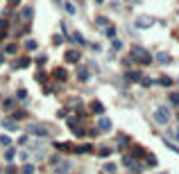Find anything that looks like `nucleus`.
Instances as JSON below:
<instances>
[{"instance_id": "5701e85b", "label": "nucleus", "mask_w": 179, "mask_h": 174, "mask_svg": "<svg viewBox=\"0 0 179 174\" xmlns=\"http://www.w3.org/2000/svg\"><path fill=\"white\" fill-rule=\"evenodd\" d=\"M170 102L172 104H179V93H170Z\"/></svg>"}, {"instance_id": "20e7f679", "label": "nucleus", "mask_w": 179, "mask_h": 174, "mask_svg": "<svg viewBox=\"0 0 179 174\" xmlns=\"http://www.w3.org/2000/svg\"><path fill=\"white\" fill-rule=\"evenodd\" d=\"M152 25H154V18L152 16H141V18H136V27H141V30L152 27Z\"/></svg>"}, {"instance_id": "0eeeda50", "label": "nucleus", "mask_w": 179, "mask_h": 174, "mask_svg": "<svg viewBox=\"0 0 179 174\" xmlns=\"http://www.w3.org/2000/svg\"><path fill=\"white\" fill-rule=\"evenodd\" d=\"M3 127H5L7 131H16V129H18V124H16V120H5V122H3Z\"/></svg>"}, {"instance_id": "7ed1b4c3", "label": "nucleus", "mask_w": 179, "mask_h": 174, "mask_svg": "<svg viewBox=\"0 0 179 174\" xmlns=\"http://www.w3.org/2000/svg\"><path fill=\"white\" fill-rule=\"evenodd\" d=\"M27 131H30L32 136H39V138H45V136L50 133L48 129L43 127V124H30V127H27Z\"/></svg>"}, {"instance_id": "4468645a", "label": "nucleus", "mask_w": 179, "mask_h": 174, "mask_svg": "<svg viewBox=\"0 0 179 174\" xmlns=\"http://www.w3.org/2000/svg\"><path fill=\"white\" fill-rule=\"evenodd\" d=\"M21 174H34V165H30V163H27V165H23Z\"/></svg>"}, {"instance_id": "e433bc0d", "label": "nucleus", "mask_w": 179, "mask_h": 174, "mask_svg": "<svg viewBox=\"0 0 179 174\" xmlns=\"http://www.w3.org/2000/svg\"><path fill=\"white\" fill-rule=\"evenodd\" d=\"M95 2H105V0H95Z\"/></svg>"}, {"instance_id": "f03ea898", "label": "nucleus", "mask_w": 179, "mask_h": 174, "mask_svg": "<svg viewBox=\"0 0 179 174\" xmlns=\"http://www.w3.org/2000/svg\"><path fill=\"white\" fill-rule=\"evenodd\" d=\"M131 57H134L136 61H141L143 66H147V63H152V57H150L143 47H134V50H131Z\"/></svg>"}, {"instance_id": "39448f33", "label": "nucleus", "mask_w": 179, "mask_h": 174, "mask_svg": "<svg viewBox=\"0 0 179 174\" xmlns=\"http://www.w3.org/2000/svg\"><path fill=\"white\" fill-rule=\"evenodd\" d=\"M98 129L100 131H111V120L109 118H100L98 120Z\"/></svg>"}, {"instance_id": "cd10ccee", "label": "nucleus", "mask_w": 179, "mask_h": 174, "mask_svg": "<svg viewBox=\"0 0 179 174\" xmlns=\"http://www.w3.org/2000/svg\"><path fill=\"white\" fill-rule=\"evenodd\" d=\"M3 106H5V111H12V106H14V102H12V100H7V102H5Z\"/></svg>"}, {"instance_id": "423d86ee", "label": "nucleus", "mask_w": 179, "mask_h": 174, "mask_svg": "<svg viewBox=\"0 0 179 174\" xmlns=\"http://www.w3.org/2000/svg\"><path fill=\"white\" fill-rule=\"evenodd\" d=\"M66 61H68V63H77L79 61V52L77 50H68V52H66Z\"/></svg>"}, {"instance_id": "9b49d317", "label": "nucleus", "mask_w": 179, "mask_h": 174, "mask_svg": "<svg viewBox=\"0 0 179 174\" xmlns=\"http://www.w3.org/2000/svg\"><path fill=\"white\" fill-rule=\"evenodd\" d=\"M75 152L77 154H86V152H91V145H79V147H75Z\"/></svg>"}, {"instance_id": "c9c22d12", "label": "nucleus", "mask_w": 179, "mask_h": 174, "mask_svg": "<svg viewBox=\"0 0 179 174\" xmlns=\"http://www.w3.org/2000/svg\"><path fill=\"white\" fill-rule=\"evenodd\" d=\"M177 138H179V127H177Z\"/></svg>"}, {"instance_id": "2eb2a0df", "label": "nucleus", "mask_w": 179, "mask_h": 174, "mask_svg": "<svg viewBox=\"0 0 179 174\" xmlns=\"http://www.w3.org/2000/svg\"><path fill=\"white\" fill-rule=\"evenodd\" d=\"M32 14H34V12H32V7H25V9H23V18H25V21H30Z\"/></svg>"}, {"instance_id": "f704fd0d", "label": "nucleus", "mask_w": 179, "mask_h": 174, "mask_svg": "<svg viewBox=\"0 0 179 174\" xmlns=\"http://www.w3.org/2000/svg\"><path fill=\"white\" fill-rule=\"evenodd\" d=\"M3 61H5V57H3V54H0V63H3Z\"/></svg>"}, {"instance_id": "6ab92c4d", "label": "nucleus", "mask_w": 179, "mask_h": 174, "mask_svg": "<svg viewBox=\"0 0 179 174\" xmlns=\"http://www.w3.org/2000/svg\"><path fill=\"white\" fill-rule=\"evenodd\" d=\"M54 77H57V79H66V70L64 68H57V70H54Z\"/></svg>"}, {"instance_id": "412c9836", "label": "nucleus", "mask_w": 179, "mask_h": 174, "mask_svg": "<svg viewBox=\"0 0 179 174\" xmlns=\"http://www.w3.org/2000/svg\"><path fill=\"white\" fill-rule=\"evenodd\" d=\"M5 52H7V54H14V52H16V45H14V43H9V45L5 47Z\"/></svg>"}, {"instance_id": "f257e3e1", "label": "nucleus", "mask_w": 179, "mask_h": 174, "mask_svg": "<svg viewBox=\"0 0 179 174\" xmlns=\"http://www.w3.org/2000/svg\"><path fill=\"white\" fill-rule=\"evenodd\" d=\"M154 120L159 124H168L170 122V109H168V106H159V109L154 111Z\"/></svg>"}, {"instance_id": "4c0bfd02", "label": "nucleus", "mask_w": 179, "mask_h": 174, "mask_svg": "<svg viewBox=\"0 0 179 174\" xmlns=\"http://www.w3.org/2000/svg\"><path fill=\"white\" fill-rule=\"evenodd\" d=\"M129 2H138V0H129Z\"/></svg>"}, {"instance_id": "4be33fe9", "label": "nucleus", "mask_w": 179, "mask_h": 174, "mask_svg": "<svg viewBox=\"0 0 179 174\" xmlns=\"http://www.w3.org/2000/svg\"><path fill=\"white\" fill-rule=\"evenodd\" d=\"M25 47L27 50H36V41H25Z\"/></svg>"}, {"instance_id": "b1692460", "label": "nucleus", "mask_w": 179, "mask_h": 174, "mask_svg": "<svg viewBox=\"0 0 179 174\" xmlns=\"http://www.w3.org/2000/svg\"><path fill=\"white\" fill-rule=\"evenodd\" d=\"M16 156V149H7V161H14Z\"/></svg>"}, {"instance_id": "6e6552de", "label": "nucleus", "mask_w": 179, "mask_h": 174, "mask_svg": "<svg viewBox=\"0 0 179 174\" xmlns=\"http://www.w3.org/2000/svg\"><path fill=\"white\" fill-rule=\"evenodd\" d=\"M77 77H79V79H82V82H86V79H89V77H91V72H89L86 68H79V70H77Z\"/></svg>"}, {"instance_id": "58836bf2", "label": "nucleus", "mask_w": 179, "mask_h": 174, "mask_svg": "<svg viewBox=\"0 0 179 174\" xmlns=\"http://www.w3.org/2000/svg\"><path fill=\"white\" fill-rule=\"evenodd\" d=\"M54 2H59V0H54Z\"/></svg>"}, {"instance_id": "c85d7f7f", "label": "nucleus", "mask_w": 179, "mask_h": 174, "mask_svg": "<svg viewBox=\"0 0 179 174\" xmlns=\"http://www.w3.org/2000/svg\"><path fill=\"white\" fill-rule=\"evenodd\" d=\"M16 95H18V100H25V97H27V93H25V91H23V88H21V91H18V93H16Z\"/></svg>"}, {"instance_id": "ddd939ff", "label": "nucleus", "mask_w": 179, "mask_h": 174, "mask_svg": "<svg viewBox=\"0 0 179 174\" xmlns=\"http://www.w3.org/2000/svg\"><path fill=\"white\" fill-rule=\"evenodd\" d=\"M18 68H27V66H30V59H27V57H23V59H18Z\"/></svg>"}, {"instance_id": "ea45409f", "label": "nucleus", "mask_w": 179, "mask_h": 174, "mask_svg": "<svg viewBox=\"0 0 179 174\" xmlns=\"http://www.w3.org/2000/svg\"><path fill=\"white\" fill-rule=\"evenodd\" d=\"M177 82H179V79H177Z\"/></svg>"}, {"instance_id": "473e14b6", "label": "nucleus", "mask_w": 179, "mask_h": 174, "mask_svg": "<svg viewBox=\"0 0 179 174\" xmlns=\"http://www.w3.org/2000/svg\"><path fill=\"white\" fill-rule=\"evenodd\" d=\"M120 47H122V43H120V41H116V38H114V50H120Z\"/></svg>"}, {"instance_id": "72a5a7b5", "label": "nucleus", "mask_w": 179, "mask_h": 174, "mask_svg": "<svg viewBox=\"0 0 179 174\" xmlns=\"http://www.w3.org/2000/svg\"><path fill=\"white\" fill-rule=\"evenodd\" d=\"M9 2H12V5H18V2H21V0H9Z\"/></svg>"}, {"instance_id": "1a4fd4ad", "label": "nucleus", "mask_w": 179, "mask_h": 174, "mask_svg": "<svg viewBox=\"0 0 179 174\" xmlns=\"http://www.w3.org/2000/svg\"><path fill=\"white\" fill-rule=\"evenodd\" d=\"M156 59H159V63H170V57H168L166 52H159Z\"/></svg>"}, {"instance_id": "f8f14e48", "label": "nucleus", "mask_w": 179, "mask_h": 174, "mask_svg": "<svg viewBox=\"0 0 179 174\" xmlns=\"http://www.w3.org/2000/svg\"><path fill=\"white\" fill-rule=\"evenodd\" d=\"M122 165H127V167H134V158H131V156H122Z\"/></svg>"}, {"instance_id": "dca6fc26", "label": "nucleus", "mask_w": 179, "mask_h": 174, "mask_svg": "<svg viewBox=\"0 0 179 174\" xmlns=\"http://www.w3.org/2000/svg\"><path fill=\"white\" fill-rule=\"evenodd\" d=\"M159 84L161 86H172V79L170 77H159Z\"/></svg>"}, {"instance_id": "393cba45", "label": "nucleus", "mask_w": 179, "mask_h": 174, "mask_svg": "<svg viewBox=\"0 0 179 174\" xmlns=\"http://www.w3.org/2000/svg\"><path fill=\"white\" fill-rule=\"evenodd\" d=\"M105 172H116V165H114V163H107V165H105Z\"/></svg>"}, {"instance_id": "a878e982", "label": "nucleus", "mask_w": 179, "mask_h": 174, "mask_svg": "<svg viewBox=\"0 0 179 174\" xmlns=\"http://www.w3.org/2000/svg\"><path fill=\"white\" fill-rule=\"evenodd\" d=\"M21 118H25V111H16L14 113V120H21Z\"/></svg>"}, {"instance_id": "a211bd4d", "label": "nucleus", "mask_w": 179, "mask_h": 174, "mask_svg": "<svg viewBox=\"0 0 179 174\" xmlns=\"http://www.w3.org/2000/svg\"><path fill=\"white\" fill-rule=\"evenodd\" d=\"M127 145H129L127 136H120V138H118V147H120V149H122V147H127Z\"/></svg>"}, {"instance_id": "f3484780", "label": "nucleus", "mask_w": 179, "mask_h": 174, "mask_svg": "<svg viewBox=\"0 0 179 174\" xmlns=\"http://www.w3.org/2000/svg\"><path fill=\"white\" fill-rule=\"evenodd\" d=\"M0 145H3V147H9V145H12V138L9 136H0Z\"/></svg>"}, {"instance_id": "9d476101", "label": "nucleus", "mask_w": 179, "mask_h": 174, "mask_svg": "<svg viewBox=\"0 0 179 174\" xmlns=\"http://www.w3.org/2000/svg\"><path fill=\"white\" fill-rule=\"evenodd\" d=\"M91 109H93V113H102V111H105V106H102L100 102H93V104H91Z\"/></svg>"}, {"instance_id": "bb28decb", "label": "nucleus", "mask_w": 179, "mask_h": 174, "mask_svg": "<svg viewBox=\"0 0 179 174\" xmlns=\"http://www.w3.org/2000/svg\"><path fill=\"white\" fill-rule=\"evenodd\" d=\"M66 12H68V14H75V5H70V2H66Z\"/></svg>"}, {"instance_id": "7c9ffc66", "label": "nucleus", "mask_w": 179, "mask_h": 174, "mask_svg": "<svg viewBox=\"0 0 179 174\" xmlns=\"http://www.w3.org/2000/svg\"><path fill=\"white\" fill-rule=\"evenodd\" d=\"M134 154H136V156H143L145 152H143V147H134Z\"/></svg>"}, {"instance_id": "2f4dec72", "label": "nucleus", "mask_w": 179, "mask_h": 174, "mask_svg": "<svg viewBox=\"0 0 179 174\" xmlns=\"http://www.w3.org/2000/svg\"><path fill=\"white\" fill-rule=\"evenodd\" d=\"M100 154H102V156H109V154H111V149H107V147H102V149H100Z\"/></svg>"}, {"instance_id": "c756f323", "label": "nucleus", "mask_w": 179, "mask_h": 174, "mask_svg": "<svg viewBox=\"0 0 179 174\" xmlns=\"http://www.w3.org/2000/svg\"><path fill=\"white\" fill-rule=\"evenodd\" d=\"M107 36H109V38L116 36V30H114V27H109V30H107Z\"/></svg>"}, {"instance_id": "aec40b11", "label": "nucleus", "mask_w": 179, "mask_h": 174, "mask_svg": "<svg viewBox=\"0 0 179 174\" xmlns=\"http://www.w3.org/2000/svg\"><path fill=\"white\" fill-rule=\"evenodd\" d=\"M127 79H131V82H138V79H141V75H138V72H127Z\"/></svg>"}]
</instances>
